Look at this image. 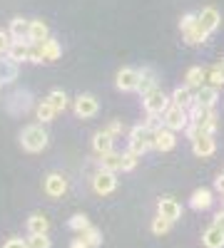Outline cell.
<instances>
[{"mask_svg":"<svg viewBox=\"0 0 224 248\" xmlns=\"http://www.w3.org/2000/svg\"><path fill=\"white\" fill-rule=\"evenodd\" d=\"M72 109H75V114L80 119H90V117H95L100 112V102H97L95 94H80L75 99V107Z\"/></svg>","mask_w":224,"mask_h":248,"instance_id":"cell-7","label":"cell"},{"mask_svg":"<svg viewBox=\"0 0 224 248\" xmlns=\"http://www.w3.org/2000/svg\"><path fill=\"white\" fill-rule=\"evenodd\" d=\"M100 169H107V171H122V154L117 152H107L100 156Z\"/></svg>","mask_w":224,"mask_h":248,"instance_id":"cell-24","label":"cell"},{"mask_svg":"<svg viewBox=\"0 0 224 248\" xmlns=\"http://www.w3.org/2000/svg\"><path fill=\"white\" fill-rule=\"evenodd\" d=\"M222 199H224V196H222Z\"/></svg>","mask_w":224,"mask_h":248,"instance_id":"cell-50","label":"cell"},{"mask_svg":"<svg viewBox=\"0 0 224 248\" xmlns=\"http://www.w3.org/2000/svg\"><path fill=\"white\" fill-rule=\"evenodd\" d=\"M92 189L95 194L100 196H107L117 189V174L115 171H107V169H100L95 176H92Z\"/></svg>","mask_w":224,"mask_h":248,"instance_id":"cell-5","label":"cell"},{"mask_svg":"<svg viewBox=\"0 0 224 248\" xmlns=\"http://www.w3.org/2000/svg\"><path fill=\"white\" fill-rule=\"evenodd\" d=\"M157 214H159V216H165V218H170V221L174 223V221L182 218V206H179L174 199L165 196V199H159V201H157Z\"/></svg>","mask_w":224,"mask_h":248,"instance_id":"cell-12","label":"cell"},{"mask_svg":"<svg viewBox=\"0 0 224 248\" xmlns=\"http://www.w3.org/2000/svg\"><path fill=\"white\" fill-rule=\"evenodd\" d=\"M130 141H147L150 147L155 149V129L147 127L145 122H142V124H135V127L130 129Z\"/></svg>","mask_w":224,"mask_h":248,"instance_id":"cell-17","label":"cell"},{"mask_svg":"<svg viewBox=\"0 0 224 248\" xmlns=\"http://www.w3.org/2000/svg\"><path fill=\"white\" fill-rule=\"evenodd\" d=\"M142 105H145V109L150 112V114H165L167 112V107L172 105V97L170 94H165V90H152L147 97H142Z\"/></svg>","mask_w":224,"mask_h":248,"instance_id":"cell-3","label":"cell"},{"mask_svg":"<svg viewBox=\"0 0 224 248\" xmlns=\"http://www.w3.org/2000/svg\"><path fill=\"white\" fill-rule=\"evenodd\" d=\"M28 62H33V65H40V62H45L43 45H35V43H30V55H28Z\"/></svg>","mask_w":224,"mask_h":248,"instance_id":"cell-39","label":"cell"},{"mask_svg":"<svg viewBox=\"0 0 224 248\" xmlns=\"http://www.w3.org/2000/svg\"><path fill=\"white\" fill-rule=\"evenodd\" d=\"M174 147H177L174 132L167 129L165 124H162V127H157V129H155V149H157V152H172Z\"/></svg>","mask_w":224,"mask_h":248,"instance_id":"cell-11","label":"cell"},{"mask_svg":"<svg viewBox=\"0 0 224 248\" xmlns=\"http://www.w3.org/2000/svg\"><path fill=\"white\" fill-rule=\"evenodd\" d=\"M10 45H13L10 32H3V30H0V52H8V50H10Z\"/></svg>","mask_w":224,"mask_h":248,"instance_id":"cell-43","label":"cell"},{"mask_svg":"<svg viewBox=\"0 0 224 248\" xmlns=\"http://www.w3.org/2000/svg\"><path fill=\"white\" fill-rule=\"evenodd\" d=\"M85 238V243L90 246V248H97V246H103V233H100V229H95V226H90V229L85 231V233H80Z\"/></svg>","mask_w":224,"mask_h":248,"instance_id":"cell-35","label":"cell"},{"mask_svg":"<svg viewBox=\"0 0 224 248\" xmlns=\"http://www.w3.org/2000/svg\"><path fill=\"white\" fill-rule=\"evenodd\" d=\"M3 55H5V52H0V60H3Z\"/></svg>","mask_w":224,"mask_h":248,"instance_id":"cell-49","label":"cell"},{"mask_svg":"<svg viewBox=\"0 0 224 248\" xmlns=\"http://www.w3.org/2000/svg\"><path fill=\"white\" fill-rule=\"evenodd\" d=\"M170 229H172V221L170 218L159 216V214L152 218V233L155 236H165V233H170Z\"/></svg>","mask_w":224,"mask_h":248,"instance_id":"cell-33","label":"cell"},{"mask_svg":"<svg viewBox=\"0 0 224 248\" xmlns=\"http://www.w3.org/2000/svg\"><path fill=\"white\" fill-rule=\"evenodd\" d=\"M0 79H3V85L5 82H15L17 79V62L10 60L8 55L0 60Z\"/></svg>","mask_w":224,"mask_h":248,"instance_id":"cell-23","label":"cell"},{"mask_svg":"<svg viewBox=\"0 0 224 248\" xmlns=\"http://www.w3.org/2000/svg\"><path fill=\"white\" fill-rule=\"evenodd\" d=\"M139 72H142V77H139V87H137V92H139L142 97H147L152 90H157V77H155L152 70H139Z\"/></svg>","mask_w":224,"mask_h":248,"instance_id":"cell-25","label":"cell"},{"mask_svg":"<svg viewBox=\"0 0 224 248\" xmlns=\"http://www.w3.org/2000/svg\"><path fill=\"white\" fill-rule=\"evenodd\" d=\"M43 52H45V62H55V60H60V55H63V45L50 37V40L43 43Z\"/></svg>","mask_w":224,"mask_h":248,"instance_id":"cell-28","label":"cell"},{"mask_svg":"<svg viewBox=\"0 0 224 248\" xmlns=\"http://www.w3.org/2000/svg\"><path fill=\"white\" fill-rule=\"evenodd\" d=\"M202 243H205V248H224V229L212 223L209 229L202 233Z\"/></svg>","mask_w":224,"mask_h":248,"instance_id":"cell-15","label":"cell"},{"mask_svg":"<svg viewBox=\"0 0 224 248\" xmlns=\"http://www.w3.org/2000/svg\"><path fill=\"white\" fill-rule=\"evenodd\" d=\"M8 32H10V37H13V40H28V32H30V20H25V17H13V20H10Z\"/></svg>","mask_w":224,"mask_h":248,"instance_id":"cell-22","label":"cell"},{"mask_svg":"<svg viewBox=\"0 0 224 248\" xmlns=\"http://www.w3.org/2000/svg\"><path fill=\"white\" fill-rule=\"evenodd\" d=\"M170 97H172V105H179V107L190 109L197 94L192 92V87H187V85H179V87H174V92H172Z\"/></svg>","mask_w":224,"mask_h":248,"instance_id":"cell-16","label":"cell"},{"mask_svg":"<svg viewBox=\"0 0 224 248\" xmlns=\"http://www.w3.org/2000/svg\"><path fill=\"white\" fill-rule=\"evenodd\" d=\"M214 226H219V229H224V209L214 216Z\"/></svg>","mask_w":224,"mask_h":248,"instance_id":"cell-47","label":"cell"},{"mask_svg":"<svg viewBox=\"0 0 224 248\" xmlns=\"http://www.w3.org/2000/svg\"><path fill=\"white\" fill-rule=\"evenodd\" d=\"M130 149H132L135 154H139V156H142V154H147L152 147H150L147 141H130Z\"/></svg>","mask_w":224,"mask_h":248,"instance_id":"cell-42","label":"cell"},{"mask_svg":"<svg viewBox=\"0 0 224 248\" xmlns=\"http://www.w3.org/2000/svg\"><path fill=\"white\" fill-rule=\"evenodd\" d=\"M105 132H110L112 137H120L122 132H125V124H122L120 119H112V122L107 124V129H105Z\"/></svg>","mask_w":224,"mask_h":248,"instance_id":"cell-41","label":"cell"},{"mask_svg":"<svg viewBox=\"0 0 224 248\" xmlns=\"http://www.w3.org/2000/svg\"><path fill=\"white\" fill-rule=\"evenodd\" d=\"M3 248H28V243H25L23 238H8V241L3 243Z\"/></svg>","mask_w":224,"mask_h":248,"instance_id":"cell-44","label":"cell"},{"mask_svg":"<svg viewBox=\"0 0 224 248\" xmlns=\"http://www.w3.org/2000/svg\"><path fill=\"white\" fill-rule=\"evenodd\" d=\"M25 243H28V248H50L48 233H30V236L25 238Z\"/></svg>","mask_w":224,"mask_h":248,"instance_id":"cell-36","label":"cell"},{"mask_svg":"<svg viewBox=\"0 0 224 248\" xmlns=\"http://www.w3.org/2000/svg\"><path fill=\"white\" fill-rule=\"evenodd\" d=\"M199 105H205L207 109H214V105H217V99H219V90L217 87H212V85H205V87H199L197 90V97H194Z\"/></svg>","mask_w":224,"mask_h":248,"instance_id":"cell-21","label":"cell"},{"mask_svg":"<svg viewBox=\"0 0 224 248\" xmlns=\"http://www.w3.org/2000/svg\"><path fill=\"white\" fill-rule=\"evenodd\" d=\"M112 147H115V137H112L110 132H97V134L92 137V149H95L100 156L107 154V152H115Z\"/></svg>","mask_w":224,"mask_h":248,"instance_id":"cell-18","label":"cell"},{"mask_svg":"<svg viewBox=\"0 0 224 248\" xmlns=\"http://www.w3.org/2000/svg\"><path fill=\"white\" fill-rule=\"evenodd\" d=\"M182 37H185V43L187 45H202V43H207V37H209V32H205L199 28V23L192 28V30H187V32H182Z\"/></svg>","mask_w":224,"mask_h":248,"instance_id":"cell-27","label":"cell"},{"mask_svg":"<svg viewBox=\"0 0 224 248\" xmlns=\"http://www.w3.org/2000/svg\"><path fill=\"white\" fill-rule=\"evenodd\" d=\"M35 112H37V119H40V122H43V124H48V122H52V119H55V114H57V112H55V107L50 105V102H48V99H43V102H40V105L35 107Z\"/></svg>","mask_w":224,"mask_h":248,"instance_id":"cell-29","label":"cell"},{"mask_svg":"<svg viewBox=\"0 0 224 248\" xmlns=\"http://www.w3.org/2000/svg\"><path fill=\"white\" fill-rule=\"evenodd\" d=\"M50 231V221L43 214H33L28 218V233H48Z\"/></svg>","mask_w":224,"mask_h":248,"instance_id":"cell-26","label":"cell"},{"mask_svg":"<svg viewBox=\"0 0 224 248\" xmlns=\"http://www.w3.org/2000/svg\"><path fill=\"white\" fill-rule=\"evenodd\" d=\"M50 141V134L43 124H28V127L20 132V144H23V149L30 152V154H37L48 147Z\"/></svg>","mask_w":224,"mask_h":248,"instance_id":"cell-1","label":"cell"},{"mask_svg":"<svg viewBox=\"0 0 224 248\" xmlns=\"http://www.w3.org/2000/svg\"><path fill=\"white\" fill-rule=\"evenodd\" d=\"M192 152L202 159H207L217 152V139L214 134H199L197 139H192Z\"/></svg>","mask_w":224,"mask_h":248,"instance_id":"cell-10","label":"cell"},{"mask_svg":"<svg viewBox=\"0 0 224 248\" xmlns=\"http://www.w3.org/2000/svg\"><path fill=\"white\" fill-rule=\"evenodd\" d=\"M214 191H219V194L224 196V174H219V176L214 179Z\"/></svg>","mask_w":224,"mask_h":248,"instance_id":"cell-45","label":"cell"},{"mask_svg":"<svg viewBox=\"0 0 224 248\" xmlns=\"http://www.w3.org/2000/svg\"><path fill=\"white\" fill-rule=\"evenodd\" d=\"M187 112H190V122H202V119L207 117V112H209V109H207L205 105H199V102L194 99V102H192V107H190Z\"/></svg>","mask_w":224,"mask_h":248,"instance_id":"cell-38","label":"cell"},{"mask_svg":"<svg viewBox=\"0 0 224 248\" xmlns=\"http://www.w3.org/2000/svg\"><path fill=\"white\" fill-rule=\"evenodd\" d=\"M217 124H219L217 122V114H214V109H209L207 117L199 122V129H202V134H214L217 132Z\"/></svg>","mask_w":224,"mask_h":248,"instance_id":"cell-34","label":"cell"},{"mask_svg":"<svg viewBox=\"0 0 224 248\" xmlns=\"http://www.w3.org/2000/svg\"><path fill=\"white\" fill-rule=\"evenodd\" d=\"M139 77H142L139 70H135V67H122V70L117 72V77H115V85H117L120 92H137Z\"/></svg>","mask_w":224,"mask_h":248,"instance_id":"cell-6","label":"cell"},{"mask_svg":"<svg viewBox=\"0 0 224 248\" xmlns=\"http://www.w3.org/2000/svg\"><path fill=\"white\" fill-rule=\"evenodd\" d=\"M142 156L139 154H135L132 149H127V152H122V171H132L135 167H137V161H139Z\"/></svg>","mask_w":224,"mask_h":248,"instance_id":"cell-37","label":"cell"},{"mask_svg":"<svg viewBox=\"0 0 224 248\" xmlns=\"http://www.w3.org/2000/svg\"><path fill=\"white\" fill-rule=\"evenodd\" d=\"M5 107H8V112L15 114V117L25 114V112L33 109V94H30L28 90H17V92H13V94L5 99Z\"/></svg>","mask_w":224,"mask_h":248,"instance_id":"cell-4","label":"cell"},{"mask_svg":"<svg viewBox=\"0 0 224 248\" xmlns=\"http://www.w3.org/2000/svg\"><path fill=\"white\" fill-rule=\"evenodd\" d=\"M219 67H222V70H224V57H222V62H219Z\"/></svg>","mask_w":224,"mask_h":248,"instance_id":"cell-48","label":"cell"},{"mask_svg":"<svg viewBox=\"0 0 224 248\" xmlns=\"http://www.w3.org/2000/svg\"><path fill=\"white\" fill-rule=\"evenodd\" d=\"M207 85H212V87H217V90L224 87V70H222L219 65L207 67Z\"/></svg>","mask_w":224,"mask_h":248,"instance_id":"cell-30","label":"cell"},{"mask_svg":"<svg viewBox=\"0 0 224 248\" xmlns=\"http://www.w3.org/2000/svg\"><path fill=\"white\" fill-rule=\"evenodd\" d=\"M185 85L192 90H199L207 85V67H190L185 75Z\"/></svg>","mask_w":224,"mask_h":248,"instance_id":"cell-19","label":"cell"},{"mask_svg":"<svg viewBox=\"0 0 224 248\" xmlns=\"http://www.w3.org/2000/svg\"><path fill=\"white\" fill-rule=\"evenodd\" d=\"M43 189H45V194H48L50 199H60V196H63V194L68 191V179H65L63 174L52 171V174H48V176H45Z\"/></svg>","mask_w":224,"mask_h":248,"instance_id":"cell-8","label":"cell"},{"mask_svg":"<svg viewBox=\"0 0 224 248\" xmlns=\"http://www.w3.org/2000/svg\"><path fill=\"white\" fill-rule=\"evenodd\" d=\"M162 124L172 132H185L190 127V112L179 105H170L167 112L162 114Z\"/></svg>","mask_w":224,"mask_h":248,"instance_id":"cell-2","label":"cell"},{"mask_svg":"<svg viewBox=\"0 0 224 248\" xmlns=\"http://www.w3.org/2000/svg\"><path fill=\"white\" fill-rule=\"evenodd\" d=\"M70 248H90V246L85 243L83 236H80V238H72V241H70Z\"/></svg>","mask_w":224,"mask_h":248,"instance_id":"cell-46","label":"cell"},{"mask_svg":"<svg viewBox=\"0 0 224 248\" xmlns=\"http://www.w3.org/2000/svg\"><path fill=\"white\" fill-rule=\"evenodd\" d=\"M45 40H50V28L43 23V20H30V32H28V43L43 45Z\"/></svg>","mask_w":224,"mask_h":248,"instance_id":"cell-14","label":"cell"},{"mask_svg":"<svg viewBox=\"0 0 224 248\" xmlns=\"http://www.w3.org/2000/svg\"><path fill=\"white\" fill-rule=\"evenodd\" d=\"M197 20H199V28L205 30V32H214V30L219 28V23H222V15H219L217 8L207 5V8H202V10L197 13Z\"/></svg>","mask_w":224,"mask_h":248,"instance_id":"cell-9","label":"cell"},{"mask_svg":"<svg viewBox=\"0 0 224 248\" xmlns=\"http://www.w3.org/2000/svg\"><path fill=\"white\" fill-rule=\"evenodd\" d=\"M10 60H15L17 65L20 62H28V55H30V43L28 40H13V45H10V50L5 52Z\"/></svg>","mask_w":224,"mask_h":248,"instance_id":"cell-20","label":"cell"},{"mask_svg":"<svg viewBox=\"0 0 224 248\" xmlns=\"http://www.w3.org/2000/svg\"><path fill=\"white\" fill-rule=\"evenodd\" d=\"M48 102L55 107V112H65V107H68V94H65L63 90H52V92L48 94Z\"/></svg>","mask_w":224,"mask_h":248,"instance_id":"cell-31","label":"cell"},{"mask_svg":"<svg viewBox=\"0 0 224 248\" xmlns=\"http://www.w3.org/2000/svg\"><path fill=\"white\" fill-rule=\"evenodd\" d=\"M197 23H199V20H197V13H187V15H182V20H179V30L187 32V30H192Z\"/></svg>","mask_w":224,"mask_h":248,"instance_id":"cell-40","label":"cell"},{"mask_svg":"<svg viewBox=\"0 0 224 248\" xmlns=\"http://www.w3.org/2000/svg\"><path fill=\"white\" fill-rule=\"evenodd\" d=\"M212 203H214V194L209 189H194L190 196V206L194 211H207Z\"/></svg>","mask_w":224,"mask_h":248,"instance_id":"cell-13","label":"cell"},{"mask_svg":"<svg viewBox=\"0 0 224 248\" xmlns=\"http://www.w3.org/2000/svg\"><path fill=\"white\" fill-rule=\"evenodd\" d=\"M68 226H70L72 231H77V233H85V231L90 229L92 223H90V218H87L85 214H75V216L68 221Z\"/></svg>","mask_w":224,"mask_h":248,"instance_id":"cell-32","label":"cell"}]
</instances>
